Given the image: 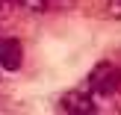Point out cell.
I'll list each match as a JSON object with an SVG mask.
<instances>
[{"instance_id":"obj_6","label":"cell","mask_w":121,"mask_h":115,"mask_svg":"<svg viewBox=\"0 0 121 115\" xmlns=\"http://www.w3.org/2000/svg\"><path fill=\"white\" fill-rule=\"evenodd\" d=\"M9 9H12V0H0V18L9 15Z\"/></svg>"},{"instance_id":"obj_2","label":"cell","mask_w":121,"mask_h":115,"mask_svg":"<svg viewBox=\"0 0 121 115\" xmlns=\"http://www.w3.org/2000/svg\"><path fill=\"white\" fill-rule=\"evenodd\" d=\"M59 109L68 115H92L98 112V98L92 94V89H71L59 98Z\"/></svg>"},{"instance_id":"obj_5","label":"cell","mask_w":121,"mask_h":115,"mask_svg":"<svg viewBox=\"0 0 121 115\" xmlns=\"http://www.w3.org/2000/svg\"><path fill=\"white\" fill-rule=\"evenodd\" d=\"M106 12H109V18L121 21V0H106Z\"/></svg>"},{"instance_id":"obj_4","label":"cell","mask_w":121,"mask_h":115,"mask_svg":"<svg viewBox=\"0 0 121 115\" xmlns=\"http://www.w3.org/2000/svg\"><path fill=\"white\" fill-rule=\"evenodd\" d=\"M15 3H18V9L33 12V15H41V12L50 9V0H15Z\"/></svg>"},{"instance_id":"obj_3","label":"cell","mask_w":121,"mask_h":115,"mask_svg":"<svg viewBox=\"0 0 121 115\" xmlns=\"http://www.w3.org/2000/svg\"><path fill=\"white\" fill-rule=\"evenodd\" d=\"M24 62V47L18 38H0V68L3 71H18Z\"/></svg>"},{"instance_id":"obj_1","label":"cell","mask_w":121,"mask_h":115,"mask_svg":"<svg viewBox=\"0 0 121 115\" xmlns=\"http://www.w3.org/2000/svg\"><path fill=\"white\" fill-rule=\"evenodd\" d=\"M89 89L98 100H106V98H118L121 92V68L112 62H100L92 68L89 74Z\"/></svg>"}]
</instances>
